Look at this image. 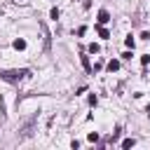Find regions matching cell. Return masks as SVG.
I'll use <instances>...</instances> for the list:
<instances>
[{
    "label": "cell",
    "instance_id": "1",
    "mask_svg": "<svg viewBox=\"0 0 150 150\" xmlns=\"http://www.w3.org/2000/svg\"><path fill=\"white\" fill-rule=\"evenodd\" d=\"M30 75V70L28 68H14V70H0V80H5V82H21L23 77H28Z\"/></svg>",
    "mask_w": 150,
    "mask_h": 150
},
{
    "label": "cell",
    "instance_id": "2",
    "mask_svg": "<svg viewBox=\"0 0 150 150\" xmlns=\"http://www.w3.org/2000/svg\"><path fill=\"white\" fill-rule=\"evenodd\" d=\"M80 63H82V68H84L87 73H91V63H89V56H87V54H80Z\"/></svg>",
    "mask_w": 150,
    "mask_h": 150
},
{
    "label": "cell",
    "instance_id": "3",
    "mask_svg": "<svg viewBox=\"0 0 150 150\" xmlns=\"http://www.w3.org/2000/svg\"><path fill=\"white\" fill-rule=\"evenodd\" d=\"M108 21H110V12L108 9H101L98 12V23H108Z\"/></svg>",
    "mask_w": 150,
    "mask_h": 150
},
{
    "label": "cell",
    "instance_id": "4",
    "mask_svg": "<svg viewBox=\"0 0 150 150\" xmlns=\"http://www.w3.org/2000/svg\"><path fill=\"white\" fill-rule=\"evenodd\" d=\"M108 70H110V73H115V70H120V61H117V59H112V61H108Z\"/></svg>",
    "mask_w": 150,
    "mask_h": 150
},
{
    "label": "cell",
    "instance_id": "5",
    "mask_svg": "<svg viewBox=\"0 0 150 150\" xmlns=\"http://www.w3.org/2000/svg\"><path fill=\"white\" fill-rule=\"evenodd\" d=\"M14 49H26V40H14Z\"/></svg>",
    "mask_w": 150,
    "mask_h": 150
},
{
    "label": "cell",
    "instance_id": "6",
    "mask_svg": "<svg viewBox=\"0 0 150 150\" xmlns=\"http://www.w3.org/2000/svg\"><path fill=\"white\" fill-rule=\"evenodd\" d=\"M59 14H61V12H59V7H52V9H49V16H52L54 21L59 19Z\"/></svg>",
    "mask_w": 150,
    "mask_h": 150
},
{
    "label": "cell",
    "instance_id": "7",
    "mask_svg": "<svg viewBox=\"0 0 150 150\" xmlns=\"http://www.w3.org/2000/svg\"><path fill=\"white\" fill-rule=\"evenodd\" d=\"M124 45H127V47H131V49H134V45H136V40H134V38H131V35H127V40H124Z\"/></svg>",
    "mask_w": 150,
    "mask_h": 150
},
{
    "label": "cell",
    "instance_id": "8",
    "mask_svg": "<svg viewBox=\"0 0 150 150\" xmlns=\"http://www.w3.org/2000/svg\"><path fill=\"white\" fill-rule=\"evenodd\" d=\"M134 143H136V141H134V138H124V141H122V148H131V145H134Z\"/></svg>",
    "mask_w": 150,
    "mask_h": 150
},
{
    "label": "cell",
    "instance_id": "9",
    "mask_svg": "<svg viewBox=\"0 0 150 150\" xmlns=\"http://www.w3.org/2000/svg\"><path fill=\"white\" fill-rule=\"evenodd\" d=\"M98 35H101V38H103V40H108V38H110V33H108V30H105V28H98Z\"/></svg>",
    "mask_w": 150,
    "mask_h": 150
},
{
    "label": "cell",
    "instance_id": "10",
    "mask_svg": "<svg viewBox=\"0 0 150 150\" xmlns=\"http://www.w3.org/2000/svg\"><path fill=\"white\" fill-rule=\"evenodd\" d=\"M141 63L148 66V63H150V54H143V56H141Z\"/></svg>",
    "mask_w": 150,
    "mask_h": 150
},
{
    "label": "cell",
    "instance_id": "11",
    "mask_svg": "<svg viewBox=\"0 0 150 150\" xmlns=\"http://www.w3.org/2000/svg\"><path fill=\"white\" fill-rule=\"evenodd\" d=\"M84 33H87V26H80V28H77V35H80V38H82V35H84Z\"/></svg>",
    "mask_w": 150,
    "mask_h": 150
},
{
    "label": "cell",
    "instance_id": "12",
    "mask_svg": "<svg viewBox=\"0 0 150 150\" xmlns=\"http://www.w3.org/2000/svg\"><path fill=\"white\" fill-rule=\"evenodd\" d=\"M89 52H91V54H96V52H98V45H94V42H91V45H89Z\"/></svg>",
    "mask_w": 150,
    "mask_h": 150
},
{
    "label": "cell",
    "instance_id": "13",
    "mask_svg": "<svg viewBox=\"0 0 150 150\" xmlns=\"http://www.w3.org/2000/svg\"><path fill=\"white\" fill-rule=\"evenodd\" d=\"M96 101H98V98H96V94H91V96H89V105H96Z\"/></svg>",
    "mask_w": 150,
    "mask_h": 150
},
{
    "label": "cell",
    "instance_id": "14",
    "mask_svg": "<svg viewBox=\"0 0 150 150\" xmlns=\"http://www.w3.org/2000/svg\"><path fill=\"white\" fill-rule=\"evenodd\" d=\"M141 38H143V40H148V42H150V33H148V30H143V33H141Z\"/></svg>",
    "mask_w": 150,
    "mask_h": 150
}]
</instances>
